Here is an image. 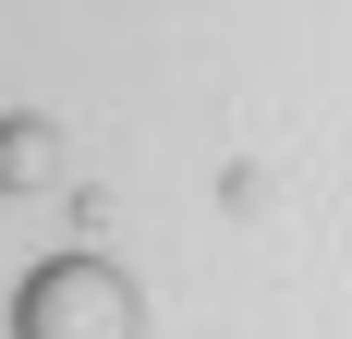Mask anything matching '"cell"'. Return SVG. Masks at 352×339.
Masks as SVG:
<instances>
[{"label":"cell","instance_id":"6da1fadb","mask_svg":"<svg viewBox=\"0 0 352 339\" xmlns=\"http://www.w3.org/2000/svg\"><path fill=\"white\" fill-rule=\"evenodd\" d=\"M0 339H146V291L109 242H61V255H36L12 279Z\"/></svg>","mask_w":352,"mask_h":339}]
</instances>
